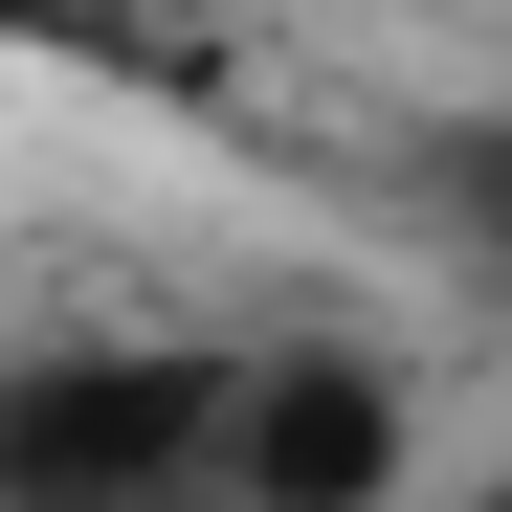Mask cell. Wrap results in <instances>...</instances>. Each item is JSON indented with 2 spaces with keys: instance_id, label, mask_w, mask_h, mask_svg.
<instances>
[{
  "instance_id": "cell-4",
  "label": "cell",
  "mask_w": 512,
  "mask_h": 512,
  "mask_svg": "<svg viewBox=\"0 0 512 512\" xmlns=\"http://www.w3.org/2000/svg\"><path fill=\"white\" fill-rule=\"evenodd\" d=\"M468 512H512V490H468Z\"/></svg>"
},
{
  "instance_id": "cell-1",
  "label": "cell",
  "mask_w": 512,
  "mask_h": 512,
  "mask_svg": "<svg viewBox=\"0 0 512 512\" xmlns=\"http://www.w3.org/2000/svg\"><path fill=\"white\" fill-rule=\"evenodd\" d=\"M223 423H245V357H201V334L23 357L0 379V512H179V490H223Z\"/></svg>"
},
{
  "instance_id": "cell-2",
  "label": "cell",
  "mask_w": 512,
  "mask_h": 512,
  "mask_svg": "<svg viewBox=\"0 0 512 512\" xmlns=\"http://www.w3.org/2000/svg\"><path fill=\"white\" fill-rule=\"evenodd\" d=\"M423 401L401 357L357 334H290V357H245V423H223V512H423Z\"/></svg>"
},
{
  "instance_id": "cell-3",
  "label": "cell",
  "mask_w": 512,
  "mask_h": 512,
  "mask_svg": "<svg viewBox=\"0 0 512 512\" xmlns=\"http://www.w3.org/2000/svg\"><path fill=\"white\" fill-rule=\"evenodd\" d=\"M423 223L512 290V112H446V134H423Z\"/></svg>"
}]
</instances>
